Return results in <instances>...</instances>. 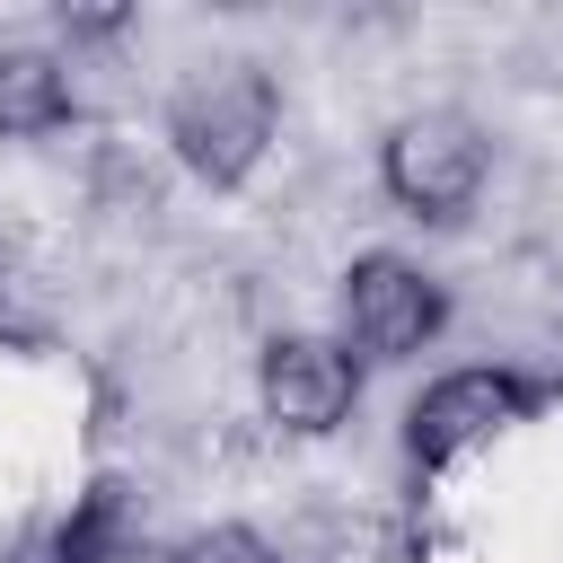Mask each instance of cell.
I'll use <instances>...</instances> for the list:
<instances>
[{"label": "cell", "instance_id": "obj_3", "mask_svg": "<svg viewBox=\"0 0 563 563\" xmlns=\"http://www.w3.org/2000/svg\"><path fill=\"white\" fill-rule=\"evenodd\" d=\"M334 334H343L361 361H422V352L449 334V290H440V273H422L413 255L369 246V255H352L343 282H334Z\"/></svg>", "mask_w": 563, "mask_h": 563}, {"label": "cell", "instance_id": "obj_6", "mask_svg": "<svg viewBox=\"0 0 563 563\" xmlns=\"http://www.w3.org/2000/svg\"><path fill=\"white\" fill-rule=\"evenodd\" d=\"M79 114L70 62L53 44H0V141H44Z\"/></svg>", "mask_w": 563, "mask_h": 563}, {"label": "cell", "instance_id": "obj_1", "mask_svg": "<svg viewBox=\"0 0 563 563\" xmlns=\"http://www.w3.org/2000/svg\"><path fill=\"white\" fill-rule=\"evenodd\" d=\"M158 132L176 150V167L211 194H238L273 141H282V79L255 62V53H220V62H194L167 106H158Z\"/></svg>", "mask_w": 563, "mask_h": 563}, {"label": "cell", "instance_id": "obj_2", "mask_svg": "<svg viewBox=\"0 0 563 563\" xmlns=\"http://www.w3.org/2000/svg\"><path fill=\"white\" fill-rule=\"evenodd\" d=\"M484 176H493V141L466 106H413L378 141V194L422 229H457L484 202Z\"/></svg>", "mask_w": 563, "mask_h": 563}, {"label": "cell", "instance_id": "obj_5", "mask_svg": "<svg viewBox=\"0 0 563 563\" xmlns=\"http://www.w3.org/2000/svg\"><path fill=\"white\" fill-rule=\"evenodd\" d=\"M528 413H537V387H528L519 369H501V361H466V369L431 378V387L405 405V457H413L422 475H440V466L493 449L501 431H519Z\"/></svg>", "mask_w": 563, "mask_h": 563}, {"label": "cell", "instance_id": "obj_4", "mask_svg": "<svg viewBox=\"0 0 563 563\" xmlns=\"http://www.w3.org/2000/svg\"><path fill=\"white\" fill-rule=\"evenodd\" d=\"M361 378H369V361L343 334H317V325H290L255 352V405L290 440H334L361 413Z\"/></svg>", "mask_w": 563, "mask_h": 563}, {"label": "cell", "instance_id": "obj_7", "mask_svg": "<svg viewBox=\"0 0 563 563\" xmlns=\"http://www.w3.org/2000/svg\"><path fill=\"white\" fill-rule=\"evenodd\" d=\"M167 563H282V545L264 528H246V519H211L185 545H167Z\"/></svg>", "mask_w": 563, "mask_h": 563}]
</instances>
